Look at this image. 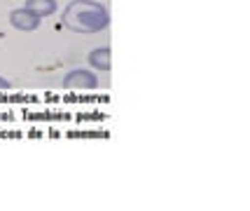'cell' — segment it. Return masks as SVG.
I'll list each match as a JSON object with an SVG mask.
<instances>
[{
    "instance_id": "6da1fadb",
    "label": "cell",
    "mask_w": 250,
    "mask_h": 211,
    "mask_svg": "<svg viewBox=\"0 0 250 211\" xmlns=\"http://www.w3.org/2000/svg\"><path fill=\"white\" fill-rule=\"evenodd\" d=\"M110 23L105 7L91 0H73L63 10V26L75 33H98Z\"/></svg>"
},
{
    "instance_id": "7a4b0ae2",
    "label": "cell",
    "mask_w": 250,
    "mask_h": 211,
    "mask_svg": "<svg viewBox=\"0 0 250 211\" xmlns=\"http://www.w3.org/2000/svg\"><path fill=\"white\" fill-rule=\"evenodd\" d=\"M63 87L65 89H96L98 78L91 70H73V73L65 75Z\"/></svg>"
},
{
    "instance_id": "3957f363",
    "label": "cell",
    "mask_w": 250,
    "mask_h": 211,
    "mask_svg": "<svg viewBox=\"0 0 250 211\" xmlns=\"http://www.w3.org/2000/svg\"><path fill=\"white\" fill-rule=\"evenodd\" d=\"M10 23L14 28H19V31H35L40 26V17H35L26 7H19V10L10 12Z\"/></svg>"
},
{
    "instance_id": "277c9868",
    "label": "cell",
    "mask_w": 250,
    "mask_h": 211,
    "mask_svg": "<svg viewBox=\"0 0 250 211\" xmlns=\"http://www.w3.org/2000/svg\"><path fill=\"white\" fill-rule=\"evenodd\" d=\"M23 7L42 19V17H49V14L56 12V0H26Z\"/></svg>"
},
{
    "instance_id": "5b68a950",
    "label": "cell",
    "mask_w": 250,
    "mask_h": 211,
    "mask_svg": "<svg viewBox=\"0 0 250 211\" xmlns=\"http://www.w3.org/2000/svg\"><path fill=\"white\" fill-rule=\"evenodd\" d=\"M89 64L98 70H110L112 66V59H110V47H96V49H91V54H89Z\"/></svg>"
},
{
    "instance_id": "8992f818",
    "label": "cell",
    "mask_w": 250,
    "mask_h": 211,
    "mask_svg": "<svg viewBox=\"0 0 250 211\" xmlns=\"http://www.w3.org/2000/svg\"><path fill=\"white\" fill-rule=\"evenodd\" d=\"M12 85H10V80H5V78H0V92H2V89H10Z\"/></svg>"
}]
</instances>
